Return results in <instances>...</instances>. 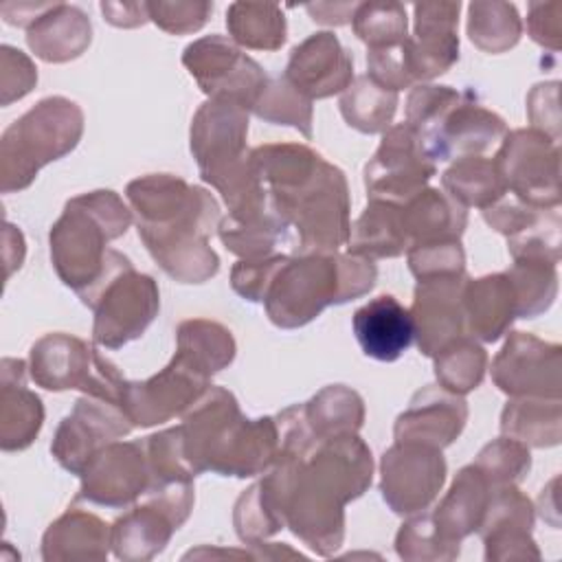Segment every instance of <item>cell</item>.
Instances as JSON below:
<instances>
[{"mask_svg": "<svg viewBox=\"0 0 562 562\" xmlns=\"http://www.w3.org/2000/svg\"><path fill=\"white\" fill-rule=\"evenodd\" d=\"M149 20L167 33H193L202 29L213 11L211 2H145Z\"/></svg>", "mask_w": 562, "mask_h": 562, "instance_id": "f907efd6", "label": "cell"}, {"mask_svg": "<svg viewBox=\"0 0 562 562\" xmlns=\"http://www.w3.org/2000/svg\"><path fill=\"white\" fill-rule=\"evenodd\" d=\"M83 134V112L66 97H46L13 121L0 138V189H26L37 171L72 151Z\"/></svg>", "mask_w": 562, "mask_h": 562, "instance_id": "ba28073f", "label": "cell"}, {"mask_svg": "<svg viewBox=\"0 0 562 562\" xmlns=\"http://www.w3.org/2000/svg\"><path fill=\"white\" fill-rule=\"evenodd\" d=\"M110 542L108 525L77 507L70 505L42 538V558L53 560H105Z\"/></svg>", "mask_w": 562, "mask_h": 562, "instance_id": "4dcf8cb0", "label": "cell"}, {"mask_svg": "<svg viewBox=\"0 0 562 562\" xmlns=\"http://www.w3.org/2000/svg\"><path fill=\"white\" fill-rule=\"evenodd\" d=\"M180 430L195 474L211 470L222 476H257L279 454L277 419L244 417L235 395L213 384L184 411Z\"/></svg>", "mask_w": 562, "mask_h": 562, "instance_id": "277c9868", "label": "cell"}, {"mask_svg": "<svg viewBox=\"0 0 562 562\" xmlns=\"http://www.w3.org/2000/svg\"><path fill=\"white\" fill-rule=\"evenodd\" d=\"M349 255L367 259H386L400 257L411 248L402 204L389 200H369L347 241Z\"/></svg>", "mask_w": 562, "mask_h": 562, "instance_id": "d6a6232c", "label": "cell"}, {"mask_svg": "<svg viewBox=\"0 0 562 562\" xmlns=\"http://www.w3.org/2000/svg\"><path fill=\"white\" fill-rule=\"evenodd\" d=\"M130 430L132 422L119 404L83 395L59 422L50 452L64 470L81 476L103 446L130 435Z\"/></svg>", "mask_w": 562, "mask_h": 562, "instance_id": "2e32d148", "label": "cell"}, {"mask_svg": "<svg viewBox=\"0 0 562 562\" xmlns=\"http://www.w3.org/2000/svg\"><path fill=\"white\" fill-rule=\"evenodd\" d=\"M437 173V162L428 156L419 134L408 123L391 125L373 158L364 165V187L369 200L404 204L426 189Z\"/></svg>", "mask_w": 562, "mask_h": 562, "instance_id": "5bb4252c", "label": "cell"}, {"mask_svg": "<svg viewBox=\"0 0 562 562\" xmlns=\"http://www.w3.org/2000/svg\"><path fill=\"white\" fill-rule=\"evenodd\" d=\"M560 11H562V7L558 2L529 4L527 31L533 42H538L540 46H547L551 50L560 48V33H562Z\"/></svg>", "mask_w": 562, "mask_h": 562, "instance_id": "f5cc1de1", "label": "cell"}, {"mask_svg": "<svg viewBox=\"0 0 562 562\" xmlns=\"http://www.w3.org/2000/svg\"><path fill=\"white\" fill-rule=\"evenodd\" d=\"M303 411L312 432L321 441L358 432L364 422L362 397L345 384L325 386L303 404Z\"/></svg>", "mask_w": 562, "mask_h": 562, "instance_id": "8d00e7d4", "label": "cell"}, {"mask_svg": "<svg viewBox=\"0 0 562 562\" xmlns=\"http://www.w3.org/2000/svg\"><path fill=\"white\" fill-rule=\"evenodd\" d=\"M44 422L42 400L26 386V362L2 358L0 362V446L4 452L33 443Z\"/></svg>", "mask_w": 562, "mask_h": 562, "instance_id": "4316f807", "label": "cell"}, {"mask_svg": "<svg viewBox=\"0 0 562 562\" xmlns=\"http://www.w3.org/2000/svg\"><path fill=\"white\" fill-rule=\"evenodd\" d=\"M553 261L542 257H518L505 272L516 294V318H536L547 312L558 294Z\"/></svg>", "mask_w": 562, "mask_h": 562, "instance_id": "60d3db41", "label": "cell"}, {"mask_svg": "<svg viewBox=\"0 0 562 562\" xmlns=\"http://www.w3.org/2000/svg\"><path fill=\"white\" fill-rule=\"evenodd\" d=\"M130 224V209L110 189L81 193L66 202L48 235L50 259L64 285L75 290L81 303L123 257L108 248V241L125 235Z\"/></svg>", "mask_w": 562, "mask_h": 562, "instance_id": "5b68a950", "label": "cell"}, {"mask_svg": "<svg viewBox=\"0 0 562 562\" xmlns=\"http://www.w3.org/2000/svg\"><path fill=\"white\" fill-rule=\"evenodd\" d=\"M270 211L294 231L296 255H329L349 241V189L345 173L307 145L250 149Z\"/></svg>", "mask_w": 562, "mask_h": 562, "instance_id": "6da1fadb", "label": "cell"}, {"mask_svg": "<svg viewBox=\"0 0 562 562\" xmlns=\"http://www.w3.org/2000/svg\"><path fill=\"white\" fill-rule=\"evenodd\" d=\"M0 53H2L0 55L2 99L0 101H2V105H9L11 101L22 99L24 94L31 92V88L37 83V70L22 50H18L9 44H4L0 48Z\"/></svg>", "mask_w": 562, "mask_h": 562, "instance_id": "816d5d0a", "label": "cell"}, {"mask_svg": "<svg viewBox=\"0 0 562 562\" xmlns=\"http://www.w3.org/2000/svg\"><path fill=\"white\" fill-rule=\"evenodd\" d=\"M252 112L274 125H292L305 138H312V101L303 97L285 77L268 79Z\"/></svg>", "mask_w": 562, "mask_h": 562, "instance_id": "ee69618b", "label": "cell"}, {"mask_svg": "<svg viewBox=\"0 0 562 562\" xmlns=\"http://www.w3.org/2000/svg\"><path fill=\"white\" fill-rule=\"evenodd\" d=\"M459 2L415 4V35L402 42V59L411 83L443 75L459 59Z\"/></svg>", "mask_w": 562, "mask_h": 562, "instance_id": "44dd1931", "label": "cell"}, {"mask_svg": "<svg viewBox=\"0 0 562 562\" xmlns=\"http://www.w3.org/2000/svg\"><path fill=\"white\" fill-rule=\"evenodd\" d=\"M351 327L362 353L380 362L397 360L415 340L411 312L393 294H380L358 307Z\"/></svg>", "mask_w": 562, "mask_h": 562, "instance_id": "484cf974", "label": "cell"}, {"mask_svg": "<svg viewBox=\"0 0 562 562\" xmlns=\"http://www.w3.org/2000/svg\"><path fill=\"white\" fill-rule=\"evenodd\" d=\"M505 134V121L496 112L479 105L472 92L465 90L424 134H419V138L428 156L441 162L481 156L494 143H501Z\"/></svg>", "mask_w": 562, "mask_h": 562, "instance_id": "ffe728a7", "label": "cell"}, {"mask_svg": "<svg viewBox=\"0 0 562 562\" xmlns=\"http://www.w3.org/2000/svg\"><path fill=\"white\" fill-rule=\"evenodd\" d=\"M395 549H397V555L404 558V560H415V562H424V560H454L459 555V547L454 544H448L430 514H422V516H415L411 520H406L397 536H395Z\"/></svg>", "mask_w": 562, "mask_h": 562, "instance_id": "7dc6e473", "label": "cell"}, {"mask_svg": "<svg viewBox=\"0 0 562 562\" xmlns=\"http://www.w3.org/2000/svg\"><path fill=\"white\" fill-rule=\"evenodd\" d=\"M441 184L446 193L463 209L476 206L485 211L507 193L505 180L494 158L485 156L459 158L452 167L443 171Z\"/></svg>", "mask_w": 562, "mask_h": 562, "instance_id": "e575fe53", "label": "cell"}, {"mask_svg": "<svg viewBox=\"0 0 562 562\" xmlns=\"http://www.w3.org/2000/svg\"><path fill=\"white\" fill-rule=\"evenodd\" d=\"M217 235L239 259H263L274 255V248L285 241L288 228L272 211H263L246 217L226 215L220 220Z\"/></svg>", "mask_w": 562, "mask_h": 562, "instance_id": "f35d334b", "label": "cell"}, {"mask_svg": "<svg viewBox=\"0 0 562 562\" xmlns=\"http://www.w3.org/2000/svg\"><path fill=\"white\" fill-rule=\"evenodd\" d=\"M468 274H439L419 279L411 305L415 342L432 358L454 338L463 336V285Z\"/></svg>", "mask_w": 562, "mask_h": 562, "instance_id": "7402d4cb", "label": "cell"}, {"mask_svg": "<svg viewBox=\"0 0 562 562\" xmlns=\"http://www.w3.org/2000/svg\"><path fill=\"white\" fill-rule=\"evenodd\" d=\"M358 4H331V2H325V4H307V13L312 15L314 22H321V24H345V22H351L353 18V11H356Z\"/></svg>", "mask_w": 562, "mask_h": 562, "instance_id": "11a10c76", "label": "cell"}, {"mask_svg": "<svg viewBox=\"0 0 562 562\" xmlns=\"http://www.w3.org/2000/svg\"><path fill=\"white\" fill-rule=\"evenodd\" d=\"M492 490L494 487L487 483V479L474 463L457 472L448 494L430 514L439 536L448 544L459 547L463 538L479 531Z\"/></svg>", "mask_w": 562, "mask_h": 562, "instance_id": "83f0119b", "label": "cell"}, {"mask_svg": "<svg viewBox=\"0 0 562 562\" xmlns=\"http://www.w3.org/2000/svg\"><path fill=\"white\" fill-rule=\"evenodd\" d=\"M193 481L154 485L143 494V503L116 518L110 527L112 551L119 560L143 562L158 555L176 529L193 509Z\"/></svg>", "mask_w": 562, "mask_h": 562, "instance_id": "30bf717a", "label": "cell"}, {"mask_svg": "<svg viewBox=\"0 0 562 562\" xmlns=\"http://www.w3.org/2000/svg\"><path fill=\"white\" fill-rule=\"evenodd\" d=\"M378 268L356 255H296L274 274L263 305L268 318L283 329L303 327L327 305H340L375 285Z\"/></svg>", "mask_w": 562, "mask_h": 562, "instance_id": "52a82bcc", "label": "cell"}, {"mask_svg": "<svg viewBox=\"0 0 562 562\" xmlns=\"http://www.w3.org/2000/svg\"><path fill=\"white\" fill-rule=\"evenodd\" d=\"M101 11L105 15V20L114 26H138L145 20H149L147 15V4L145 2H101Z\"/></svg>", "mask_w": 562, "mask_h": 562, "instance_id": "db71d44e", "label": "cell"}, {"mask_svg": "<svg viewBox=\"0 0 562 562\" xmlns=\"http://www.w3.org/2000/svg\"><path fill=\"white\" fill-rule=\"evenodd\" d=\"M463 318L474 338L496 342L516 318V294L505 272L468 279L463 285Z\"/></svg>", "mask_w": 562, "mask_h": 562, "instance_id": "f1b7e54d", "label": "cell"}, {"mask_svg": "<svg viewBox=\"0 0 562 562\" xmlns=\"http://www.w3.org/2000/svg\"><path fill=\"white\" fill-rule=\"evenodd\" d=\"M182 64L209 99H231L246 110H252L270 79L252 57L222 35L191 42Z\"/></svg>", "mask_w": 562, "mask_h": 562, "instance_id": "4fadbf2b", "label": "cell"}, {"mask_svg": "<svg viewBox=\"0 0 562 562\" xmlns=\"http://www.w3.org/2000/svg\"><path fill=\"white\" fill-rule=\"evenodd\" d=\"M472 463L483 472L492 487L516 485L527 476L531 468V454L529 446L503 435L490 441Z\"/></svg>", "mask_w": 562, "mask_h": 562, "instance_id": "bcb514c9", "label": "cell"}, {"mask_svg": "<svg viewBox=\"0 0 562 562\" xmlns=\"http://www.w3.org/2000/svg\"><path fill=\"white\" fill-rule=\"evenodd\" d=\"M408 268L415 279H428L439 274H463L465 272V255L461 241H435V244H417L406 250Z\"/></svg>", "mask_w": 562, "mask_h": 562, "instance_id": "c3c4849f", "label": "cell"}, {"mask_svg": "<svg viewBox=\"0 0 562 562\" xmlns=\"http://www.w3.org/2000/svg\"><path fill=\"white\" fill-rule=\"evenodd\" d=\"M211 378L176 353L165 369L143 382H125L121 406L132 426H154L169 422L184 411L211 386Z\"/></svg>", "mask_w": 562, "mask_h": 562, "instance_id": "e0dca14e", "label": "cell"}, {"mask_svg": "<svg viewBox=\"0 0 562 562\" xmlns=\"http://www.w3.org/2000/svg\"><path fill=\"white\" fill-rule=\"evenodd\" d=\"M402 217L411 246L459 241L468 224V211L435 187H426L406 200L402 204Z\"/></svg>", "mask_w": 562, "mask_h": 562, "instance_id": "1f68e13d", "label": "cell"}, {"mask_svg": "<svg viewBox=\"0 0 562 562\" xmlns=\"http://www.w3.org/2000/svg\"><path fill=\"white\" fill-rule=\"evenodd\" d=\"M397 110V92L375 83L369 75L356 81L340 97V114L349 127L362 134H380L391 127Z\"/></svg>", "mask_w": 562, "mask_h": 562, "instance_id": "74e56055", "label": "cell"}, {"mask_svg": "<svg viewBox=\"0 0 562 562\" xmlns=\"http://www.w3.org/2000/svg\"><path fill=\"white\" fill-rule=\"evenodd\" d=\"M351 26L369 50L391 48L406 40V9L400 2H362L353 11Z\"/></svg>", "mask_w": 562, "mask_h": 562, "instance_id": "f6af8a7d", "label": "cell"}, {"mask_svg": "<svg viewBox=\"0 0 562 562\" xmlns=\"http://www.w3.org/2000/svg\"><path fill=\"white\" fill-rule=\"evenodd\" d=\"M248 110L231 99H209L191 123V154L204 182L215 187L228 215L268 211V193L246 149Z\"/></svg>", "mask_w": 562, "mask_h": 562, "instance_id": "8992f818", "label": "cell"}, {"mask_svg": "<svg viewBox=\"0 0 562 562\" xmlns=\"http://www.w3.org/2000/svg\"><path fill=\"white\" fill-rule=\"evenodd\" d=\"M29 373L42 389H81L86 395L101 397L119 406L127 382L99 349L64 331L46 334L31 347Z\"/></svg>", "mask_w": 562, "mask_h": 562, "instance_id": "9c48e42d", "label": "cell"}, {"mask_svg": "<svg viewBox=\"0 0 562 562\" xmlns=\"http://www.w3.org/2000/svg\"><path fill=\"white\" fill-rule=\"evenodd\" d=\"M176 353L206 378L228 367L235 358V338L231 329L206 318L182 321L176 331Z\"/></svg>", "mask_w": 562, "mask_h": 562, "instance_id": "d590c367", "label": "cell"}, {"mask_svg": "<svg viewBox=\"0 0 562 562\" xmlns=\"http://www.w3.org/2000/svg\"><path fill=\"white\" fill-rule=\"evenodd\" d=\"M494 162L507 193L536 209L560 204V149L558 140L538 130H514L501 140Z\"/></svg>", "mask_w": 562, "mask_h": 562, "instance_id": "7c38bea8", "label": "cell"}, {"mask_svg": "<svg viewBox=\"0 0 562 562\" xmlns=\"http://www.w3.org/2000/svg\"><path fill=\"white\" fill-rule=\"evenodd\" d=\"M88 307L94 312V345L119 349L149 327L160 307V292L156 281L136 272L130 261L101 283Z\"/></svg>", "mask_w": 562, "mask_h": 562, "instance_id": "8fae6325", "label": "cell"}, {"mask_svg": "<svg viewBox=\"0 0 562 562\" xmlns=\"http://www.w3.org/2000/svg\"><path fill=\"white\" fill-rule=\"evenodd\" d=\"M125 195L138 217V237L154 261L180 283H204L220 270L209 246L220 226L217 200L171 173H149L127 184Z\"/></svg>", "mask_w": 562, "mask_h": 562, "instance_id": "7a4b0ae2", "label": "cell"}, {"mask_svg": "<svg viewBox=\"0 0 562 562\" xmlns=\"http://www.w3.org/2000/svg\"><path fill=\"white\" fill-rule=\"evenodd\" d=\"M310 101L345 92L353 79V59L340 40L321 31L292 48L285 75Z\"/></svg>", "mask_w": 562, "mask_h": 562, "instance_id": "603a6c76", "label": "cell"}, {"mask_svg": "<svg viewBox=\"0 0 562 562\" xmlns=\"http://www.w3.org/2000/svg\"><path fill=\"white\" fill-rule=\"evenodd\" d=\"M533 505L516 485L492 490L479 536L485 544V560H529L540 558L531 538Z\"/></svg>", "mask_w": 562, "mask_h": 562, "instance_id": "cb8c5ba5", "label": "cell"}, {"mask_svg": "<svg viewBox=\"0 0 562 562\" xmlns=\"http://www.w3.org/2000/svg\"><path fill=\"white\" fill-rule=\"evenodd\" d=\"M560 397H514L501 413V432L525 446L560 443Z\"/></svg>", "mask_w": 562, "mask_h": 562, "instance_id": "836d02e7", "label": "cell"}, {"mask_svg": "<svg viewBox=\"0 0 562 562\" xmlns=\"http://www.w3.org/2000/svg\"><path fill=\"white\" fill-rule=\"evenodd\" d=\"M373 457L356 435L321 441L299 465L285 525L314 553L327 558L345 536V505L371 485Z\"/></svg>", "mask_w": 562, "mask_h": 562, "instance_id": "3957f363", "label": "cell"}, {"mask_svg": "<svg viewBox=\"0 0 562 562\" xmlns=\"http://www.w3.org/2000/svg\"><path fill=\"white\" fill-rule=\"evenodd\" d=\"M562 356L558 342L512 331L492 362L494 384L512 397H560Z\"/></svg>", "mask_w": 562, "mask_h": 562, "instance_id": "ac0fdd59", "label": "cell"}, {"mask_svg": "<svg viewBox=\"0 0 562 562\" xmlns=\"http://www.w3.org/2000/svg\"><path fill=\"white\" fill-rule=\"evenodd\" d=\"M231 37L246 48L277 50L285 44V15L277 4L233 2L226 11Z\"/></svg>", "mask_w": 562, "mask_h": 562, "instance_id": "ab89813d", "label": "cell"}, {"mask_svg": "<svg viewBox=\"0 0 562 562\" xmlns=\"http://www.w3.org/2000/svg\"><path fill=\"white\" fill-rule=\"evenodd\" d=\"M468 404L461 395L443 386H424L417 391L404 413L395 419V441H413L443 450L463 430Z\"/></svg>", "mask_w": 562, "mask_h": 562, "instance_id": "d4e9b609", "label": "cell"}, {"mask_svg": "<svg viewBox=\"0 0 562 562\" xmlns=\"http://www.w3.org/2000/svg\"><path fill=\"white\" fill-rule=\"evenodd\" d=\"M92 40V26L77 7L50 2V7L26 29L29 48L44 61L61 64L77 59Z\"/></svg>", "mask_w": 562, "mask_h": 562, "instance_id": "f546056e", "label": "cell"}, {"mask_svg": "<svg viewBox=\"0 0 562 562\" xmlns=\"http://www.w3.org/2000/svg\"><path fill=\"white\" fill-rule=\"evenodd\" d=\"M151 487L143 441H112L103 446L81 472L77 498L103 507H127Z\"/></svg>", "mask_w": 562, "mask_h": 562, "instance_id": "d6986e66", "label": "cell"}, {"mask_svg": "<svg viewBox=\"0 0 562 562\" xmlns=\"http://www.w3.org/2000/svg\"><path fill=\"white\" fill-rule=\"evenodd\" d=\"M468 35L485 53H505L518 44L522 24L509 2H472L468 7Z\"/></svg>", "mask_w": 562, "mask_h": 562, "instance_id": "7bdbcfd3", "label": "cell"}, {"mask_svg": "<svg viewBox=\"0 0 562 562\" xmlns=\"http://www.w3.org/2000/svg\"><path fill=\"white\" fill-rule=\"evenodd\" d=\"M380 492L400 516L424 512L446 481V461L439 448L395 441L380 461Z\"/></svg>", "mask_w": 562, "mask_h": 562, "instance_id": "9a60e30c", "label": "cell"}, {"mask_svg": "<svg viewBox=\"0 0 562 562\" xmlns=\"http://www.w3.org/2000/svg\"><path fill=\"white\" fill-rule=\"evenodd\" d=\"M288 255H270L263 259H241L231 270L233 290L246 301H263L274 274L285 263Z\"/></svg>", "mask_w": 562, "mask_h": 562, "instance_id": "681fc988", "label": "cell"}, {"mask_svg": "<svg viewBox=\"0 0 562 562\" xmlns=\"http://www.w3.org/2000/svg\"><path fill=\"white\" fill-rule=\"evenodd\" d=\"M435 375L439 386L450 393L465 395L474 391L487 369L485 349L468 336H459L439 349L435 356Z\"/></svg>", "mask_w": 562, "mask_h": 562, "instance_id": "b9f144b4", "label": "cell"}]
</instances>
